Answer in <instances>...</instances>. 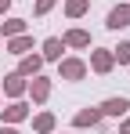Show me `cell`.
I'll return each mask as SVG.
<instances>
[{
    "mask_svg": "<svg viewBox=\"0 0 130 134\" xmlns=\"http://www.w3.org/2000/svg\"><path fill=\"white\" fill-rule=\"evenodd\" d=\"M47 91H51V83L36 76V80H33V98H36V102H43V98H47Z\"/></svg>",
    "mask_w": 130,
    "mask_h": 134,
    "instance_id": "8fae6325",
    "label": "cell"
},
{
    "mask_svg": "<svg viewBox=\"0 0 130 134\" xmlns=\"http://www.w3.org/2000/svg\"><path fill=\"white\" fill-rule=\"evenodd\" d=\"M83 72H87V65H83V62H76V58L62 62V76H65V80H80Z\"/></svg>",
    "mask_w": 130,
    "mask_h": 134,
    "instance_id": "3957f363",
    "label": "cell"
},
{
    "mask_svg": "<svg viewBox=\"0 0 130 134\" xmlns=\"http://www.w3.org/2000/svg\"><path fill=\"white\" fill-rule=\"evenodd\" d=\"M127 109H130V102H127V98H108V102H105L98 112H101V116H123Z\"/></svg>",
    "mask_w": 130,
    "mask_h": 134,
    "instance_id": "6da1fadb",
    "label": "cell"
},
{
    "mask_svg": "<svg viewBox=\"0 0 130 134\" xmlns=\"http://www.w3.org/2000/svg\"><path fill=\"white\" fill-rule=\"evenodd\" d=\"M29 47H33V40H29V36H15V40H11V54H25Z\"/></svg>",
    "mask_w": 130,
    "mask_h": 134,
    "instance_id": "9c48e42d",
    "label": "cell"
},
{
    "mask_svg": "<svg viewBox=\"0 0 130 134\" xmlns=\"http://www.w3.org/2000/svg\"><path fill=\"white\" fill-rule=\"evenodd\" d=\"M130 25V7H112L108 11V29H123Z\"/></svg>",
    "mask_w": 130,
    "mask_h": 134,
    "instance_id": "7a4b0ae2",
    "label": "cell"
},
{
    "mask_svg": "<svg viewBox=\"0 0 130 134\" xmlns=\"http://www.w3.org/2000/svg\"><path fill=\"white\" fill-rule=\"evenodd\" d=\"M62 51H65V44L58 40V36H51V40L43 44V58H51V62H54V58H62Z\"/></svg>",
    "mask_w": 130,
    "mask_h": 134,
    "instance_id": "5b68a950",
    "label": "cell"
},
{
    "mask_svg": "<svg viewBox=\"0 0 130 134\" xmlns=\"http://www.w3.org/2000/svg\"><path fill=\"white\" fill-rule=\"evenodd\" d=\"M98 120H101V112H98V109H90V112H80V116H76V127H87V123L94 127Z\"/></svg>",
    "mask_w": 130,
    "mask_h": 134,
    "instance_id": "52a82bcc",
    "label": "cell"
},
{
    "mask_svg": "<svg viewBox=\"0 0 130 134\" xmlns=\"http://www.w3.org/2000/svg\"><path fill=\"white\" fill-rule=\"evenodd\" d=\"M62 44L69 47H90V33H83V29H72V33H65V40Z\"/></svg>",
    "mask_w": 130,
    "mask_h": 134,
    "instance_id": "277c9868",
    "label": "cell"
},
{
    "mask_svg": "<svg viewBox=\"0 0 130 134\" xmlns=\"http://www.w3.org/2000/svg\"><path fill=\"white\" fill-rule=\"evenodd\" d=\"M22 29H25V22H22V18H11V22H4V33H7V36H18Z\"/></svg>",
    "mask_w": 130,
    "mask_h": 134,
    "instance_id": "5bb4252c",
    "label": "cell"
},
{
    "mask_svg": "<svg viewBox=\"0 0 130 134\" xmlns=\"http://www.w3.org/2000/svg\"><path fill=\"white\" fill-rule=\"evenodd\" d=\"M22 87H25V83H22V72L7 76V83H4V91H7V94H22Z\"/></svg>",
    "mask_w": 130,
    "mask_h": 134,
    "instance_id": "30bf717a",
    "label": "cell"
},
{
    "mask_svg": "<svg viewBox=\"0 0 130 134\" xmlns=\"http://www.w3.org/2000/svg\"><path fill=\"white\" fill-rule=\"evenodd\" d=\"M83 11H87V0H69V15L72 18H80Z\"/></svg>",
    "mask_w": 130,
    "mask_h": 134,
    "instance_id": "9a60e30c",
    "label": "cell"
},
{
    "mask_svg": "<svg viewBox=\"0 0 130 134\" xmlns=\"http://www.w3.org/2000/svg\"><path fill=\"white\" fill-rule=\"evenodd\" d=\"M51 127H54V116H51V112H40V116H36V131H40V134H47Z\"/></svg>",
    "mask_w": 130,
    "mask_h": 134,
    "instance_id": "4fadbf2b",
    "label": "cell"
},
{
    "mask_svg": "<svg viewBox=\"0 0 130 134\" xmlns=\"http://www.w3.org/2000/svg\"><path fill=\"white\" fill-rule=\"evenodd\" d=\"M51 7H54V0H36V15H47Z\"/></svg>",
    "mask_w": 130,
    "mask_h": 134,
    "instance_id": "e0dca14e",
    "label": "cell"
},
{
    "mask_svg": "<svg viewBox=\"0 0 130 134\" xmlns=\"http://www.w3.org/2000/svg\"><path fill=\"white\" fill-rule=\"evenodd\" d=\"M40 72V58H22V76H36Z\"/></svg>",
    "mask_w": 130,
    "mask_h": 134,
    "instance_id": "7c38bea8",
    "label": "cell"
},
{
    "mask_svg": "<svg viewBox=\"0 0 130 134\" xmlns=\"http://www.w3.org/2000/svg\"><path fill=\"white\" fill-rule=\"evenodd\" d=\"M4 120H11V123L25 120V105H7V109H4Z\"/></svg>",
    "mask_w": 130,
    "mask_h": 134,
    "instance_id": "ba28073f",
    "label": "cell"
},
{
    "mask_svg": "<svg viewBox=\"0 0 130 134\" xmlns=\"http://www.w3.org/2000/svg\"><path fill=\"white\" fill-rule=\"evenodd\" d=\"M0 134H18V131H11V127H0Z\"/></svg>",
    "mask_w": 130,
    "mask_h": 134,
    "instance_id": "d6986e66",
    "label": "cell"
},
{
    "mask_svg": "<svg viewBox=\"0 0 130 134\" xmlns=\"http://www.w3.org/2000/svg\"><path fill=\"white\" fill-rule=\"evenodd\" d=\"M123 134H130V120H127V123H123Z\"/></svg>",
    "mask_w": 130,
    "mask_h": 134,
    "instance_id": "ffe728a7",
    "label": "cell"
},
{
    "mask_svg": "<svg viewBox=\"0 0 130 134\" xmlns=\"http://www.w3.org/2000/svg\"><path fill=\"white\" fill-rule=\"evenodd\" d=\"M116 58H119L123 65H130V44H119V47H116Z\"/></svg>",
    "mask_w": 130,
    "mask_h": 134,
    "instance_id": "2e32d148",
    "label": "cell"
},
{
    "mask_svg": "<svg viewBox=\"0 0 130 134\" xmlns=\"http://www.w3.org/2000/svg\"><path fill=\"white\" fill-rule=\"evenodd\" d=\"M7 4H11V0H0V15H4V11H7Z\"/></svg>",
    "mask_w": 130,
    "mask_h": 134,
    "instance_id": "ac0fdd59",
    "label": "cell"
},
{
    "mask_svg": "<svg viewBox=\"0 0 130 134\" xmlns=\"http://www.w3.org/2000/svg\"><path fill=\"white\" fill-rule=\"evenodd\" d=\"M90 62H94L98 72H108V69H112V54H108V51H94V58H90Z\"/></svg>",
    "mask_w": 130,
    "mask_h": 134,
    "instance_id": "8992f818",
    "label": "cell"
}]
</instances>
